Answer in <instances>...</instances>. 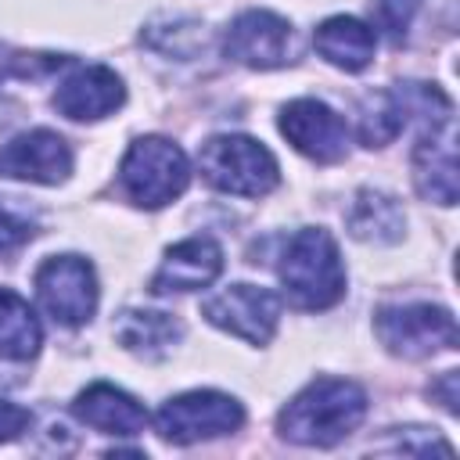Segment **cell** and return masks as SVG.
<instances>
[{
    "mask_svg": "<svg viewBox=\"0 0 460 460\" xmlns=\"http://www.w3.org/2000/svg\"><path fill=\"white\" fill-rule=\"evenodd\" d=\"M367 417V392L345 377L309 381L277 417V428L295 446H338Z\"/></svg>",
    "mask_w": 460,
    "mask_h": 460,
    "instance_id": "cell-1",
    "label": "cell"
},
{
    "mask_svg": "<svg viewBox=\"0 0 460 460\" xmlns=\"http://www.w3.org/2000/svg\"><path fill=\"white\" fill-rule=\"evenodd\" d=\"M277 273L295 309H331L345 295V266L338 244L320 226H305L284 244Z\"/></svg>",
    "mask_w": 460,
    "mask_h": 460,
    "instance_id": "cell-2",
    "label": "cell"
},
{
    "mask_svg": "<svg viewBox=\"0 0 460 460\" xmlns=\"http://www.w3.org/2000/svg\"><path fill=\"white\" fill-rule=\"evenodd\" d=\"M198 165H201V176L216 190L237 194V198H262L280 180L277 158L259 140L241 137V133H223V137L205 140L198 151Z\"/></svg>",
    "mask_w": 460,
    "mask_h": 460,
    "instance_id": "cell-3",
    "label": "cell"
},
{
    "mask_svg": "<svg viewBox=\"0 0 460 460\" xmlns=\"http://www.w3.org/2000/svg\"><path fill=\"white\" fill-rule=\"evenodd\" d=\"M190 165L187 155L165 140V137H140L129 144L122 165H119V183L126 198L140 208H162L172 198L187 190Z\"/></svg>",
    "mask_w": 460,
    "mask_h": 460,
    "instance_id": "cell-4",
    "label": "cell"
},
{
    "mask_svg": "<svg viewBox=\"0 0 460 460\" xmlns=\"http://www.w3.org/2000/svg\"><path fill=\"white\" fill-rule=\"evenodd\" d=\"M377 338L392 356L424 359L442 349H456V320L442 305L413 302V305H385L374 316Z\"/></svg>",
    "mask_w": 460,
    "mask_h": 460,
    "instance_id": "cell-5",
    "label": "cell"
},
{
    "mask_svg": "<svg viewBox=\"0 0 460 460\" xmlns=\"http://www.w3.org/2000/svg\"><path fill=\"white\" fill-rule=\"evenodd\" d=\"M244 424V410L237 399L223 395V392H183L169 402H162V410L155 413V428L165 442L176 446H190L201 438H216V435H230Z\"/></svg>",
    "mask_w": 460,
    "mask_h": 460,
    "instance_id": "cell-6",
    "label": "cell"
},
{
    "mask_svg": "<svg viewBox=\"0 0 460 460\" xmlns=\"http://www.w3.org/2000/svg\"><path fill=\"white\" fill-rule=\"evenodd\" d=\"M36 295L43 309L65 323L79 327L97 309V277L93 266L79 255H54L36 270Z\"/></svg>",
    "mask_w": 460,
    "mask_h": 460,
    "instance_id": "cell-7",
    "label": "cell"
},
{
    "mask_svg": "<svg viewBox=\"0 0 460 460\" xmlns=\"http://www.w3.org/2000/svg\"><path fill=\"white\" fill-rule=\"evenodd\" d=\"M223 50L244 68H280L295 58V32L291 22L273 11H244L230 22Z\"/></svg>",
    "mask_w": 460,
    "mask_h": 460,
    "instance_id": "cell-8",
    "label": "cell"
},
{
    "mask_svg": "<svg viewBox=\"0 0 460 460\" xmlns=\"http://www.w3.org/2000/svg\"><path fill=\"white\" fill-rule=\"evenodd\" d=\"M201 316L219 331H230L252 345H266L280 320V298L255 284H234L212 295L201 305Z\"/></svg>",
    "mask_w": 460,
    "mask_h": 460,
    "instance_id": "cell-9",
    "label": "cell"
},
{
    "mask_svg": "<svg viewBox=\"0 0 460 460\" xmlns=\"http://www.w3.org/2000/svg\"><path fill=\"white\" fill-rule=\"evenodd\" d=\"M280 133L313 162H341L349 155V129L341 115L313 97H298L280 111Z\"/></svg>",
    "mask_w": 460,
    "mask_h": 460,
    "instance_id": "cell-10",
    "label": "cell"
},
{
    "mask_svg": "<svg viewBox=\"0 0 460 460\" xmlns=\"http://www.w3.org/2000/svg\"><path fill=\"white\" fill-rule=\"evenodd\" d=\"M72 172V147L54 129H29L0 147V176L29 183H61Z\"/></svg>",
    "mask_w": 460,
    "mask_h": 460,
    "instance_id": "cell-11",
    "label": "cell"
},
{
    "mask_svg": "<svg viewBox=\"0 0 460 460\" xmlns=\"http://www.w3.org/2000/svg\"><path fill=\"white\" fill-rule=\"evenodd\" d=\"M413 187L420 198L435 205H453L456 201V133H453V115L428 122L413 147Z\"/></svg>",
    "mask_w": 460,
    "mask_h": 460,
    "instance_id": "cell-12",
    "label": "cell"
},
{
    "mask_svg": "<svg viewBox=\"0 0 460 460\" xmlns=\"http://www.w3.org/2000/svg\"><path fill=\"white\" fill-rule=\"evenodd\" d=\"M126 101V86L122 79L104 68V65H86L79 72H72L58 93H54V108L75 122H93V119H104L111 115L115 108H122Z\"/></svg>",
    "mask_w": 460,
    "mask_h": 460,
    "instance_id": "cell-13",
    "label": "cell"
},
{
    "mask_svg": "<svg viewBox=\"0 0 460 460\" xmlns=\"http://www.w3.org/2000/svg\"><path fill=\"white\" fill-rule=\"evenodd\" d=\"M219 273H223V248L212 237H187L165 252L158 273L151 277V291L155 295L198 291L208 288Z\"/></svg>",
    "mask_w": 460,
    "mask_h": 460,
    "instance_id": "cell-14",
    "label": "cell"
},
{
    "mask_svg": "<svg viewBox=\"0 0 460 460\" xmlns=\"http://www.w3.org/2000/svg\"><path fill=\"white\" fill-rule=\"evenodd\" d=\"M72 413H75L83 424H90V428H97V431H104V435H122V438L140 435V431L147 428L144 406H140L129 392H122V388H115V385H104V381L83 388V392L75 395V402H72Z\"/></svg>",
    "mask_w": 460,
    "mask_h": 460,
    "instance_id": "cell-15",
    "label": "cell"
},
{
    "mask_svg": "<svg viewBox=\"0 0 460 460\" xmlns=\"http://www.w3.org/2000/svg\"><path fill=\"white\" fill-rule=\"evenodd\" d=\"M316 54L323 61H331L334 68H345V72H363L370 61H374V47H377V36L367 22L352 18V14H334L327 22H320L316 36Z\"/></svg>",
    "mask_w": 460,
    "mask_h": 460,
    "instance_id": "cell-16",
    "label": "cell"
},
{
    "mask_svg": "<svg viewBox=\"0 0 460 460\" xmlns=\"http://www.w3.org/2000/svg\"><path fill=\"white\" fill-rule=\"evenodd\" d=\"M345 223L356 241H370V244H395L406 230V216H402L399 201L392 194H381L370 187L356 194Z\"/></svg>",
    "mask_w": 460,
    "mask_h": 460,
    "instance_id": "cell-17",
    "label": "cell"
},
{
    "mask_svg": "<svg viewBox=\"0 0 460 460\" xmlns=\"http://www.w3.org/2000/svg\"><path fill=\"white\" fill-rule=\"evenodd\" d=\"M183 334V323L172 313H147V309H126L115 323V338L122 349L147 356V359H162Z\"/></svg>",
    "mask_w": 460,
    "mask_h": 460,
    "instance_id": "cell-18",
    "label": "cell"
},
{
    "mask_svg": "<svg viewBox=\"0 0 460 460\" xmlns=\"http://www.w3.org/2000/svg\"><path fill=\"white\" fill-rule=\"evenodd\" d=\"M40 341H43V331L29 302L0 288V359L25 363L40 352Z\"/></svg>",
    "mask_w": 460,
    "mask_h": 460,
    "instance_id": "cell-19",
    "label": "cell"
},
{
    "mask_svg": "<svg viewBox=\"0 0 460 460\" xmlns=\"http://www.w3.org/2000/svg\"><path fill=\"white\" fill-rule=\"evenodd\" d=\"M205 40L201 25L198 22H151L144 29V40L155 47V50H165V54H176V58H190L187 47L180 40Z\"/></svg>",
    "mask_w": 460,
    "mask_h": 460,
    "instance_id": "cell-20",
    "label": "cell"
},
{
    "mask_svg": "<svg viewBox=\"0 0 460 460\" xmlns=\"http://www.w3.org/2000/svg\"><path fill=\"white\" fill-rule=\"evenodd\" d=\"M417 7H420V0H374V25H377L392 43H399V40L406 36V29H410Z\"/></svg>",
    "mask_w": 460,
    "mask_h": 460,
    "instance_id": "cell-21",
    "label": "cell"
},
{
    "mask_svg": "<svg viewBox=\"0 0 460 460\" xmlns=\"http://www.w3.org/2000/svg\"><path fill=\"white\" fill-rule=\"evenodd\" d=\"M32 237H36V219L14 208L11 201H0V252H14Z\"/></svg>",
    "mask_w": 460,
    "mask_h": 460,
    "instance_id": "cell-22",
    "label": "cell"
},
{
    "mask_svg": "<svg viewBox=\"0 0 460 460\" xmlns=\"http://www.w3.org/2000/svg\"><path fill=\"white\" fill-rule=\"evenodd\" d=\"M29 420H32V417H29V410H25V406L0 399V442L18 438V435L29 428Z\"/></svg>",
    "mask_w": 460,
    "mask_h": 460,
    "instance_id": "cell-23",
    "label": "cell"
},
{
    "mask_svg": "<svg viewBox=\"0 0 460 460\" xmlns=\"http://www.w3.org/2000/svg\"><path fill=\"white\" fill-rule=\"evenodd\" d=\"M456 370H446L442 374V381L438 385H431V395H438L442 399V406H446V413H456V402H460V395H456Z\"/></svg>",
    "mask_w": 460,
    "mask_h": 460,
    "instance_id": "cell-24",
    "label": "cell"
}]
</instances>
